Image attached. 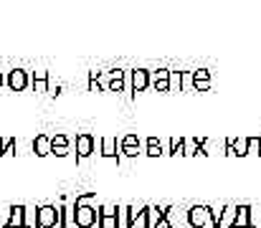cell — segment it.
Here are the masks:
<instances>
[{"label":"cell","instance_id":"obj_7","mask_svg":"<svg viewBox=\"0 0 261 228\" xmlns=\"http://www.w3.org/2000/svg\"><path fill=\"white\" fill-rule=\"evenodd\" d=\"M33 147H36V155H51V137L48 135H38L36 137V142H33Z\"/></svg>","mask_w":261,"mask_h":228},{"label":"cell","instance_id":"obj_6","mask_svg":"<svg viewBox=\"0 0 261 228\" xmlns=\"http://www.w3.org/2000/svg\"><path fill=\"white\" fill-rule=\"evenodd\" d=\"M122 152H124L127 157H135V155L140 152V140H137V135H127V137L122 140Z\"/></svg>","mask_w":261,"mask_h":228},{"label":"cell","instance_id":"obj_14","mask_svg":"<svg viewBox=\"0 0 261 228\" xmlns=\"http://www.w3.org/2000/svg\"><path fill=\"white\" fill-rule=\"evenodd\" d=\"M41 221H43V223H54V211H51V208H46V211L41 213Z\"/></svg>","mask_w":261,"mask_h":228},{"label":"cell","instance_id":"obj_16","mask_svg":"<svg viewBox=\"0 0 261 228\" xmlns=\"http://www.w3.org/2000/svg\"><path fill=\"white\" fill-rule=\"evenodd\" d=\"M203 213H205L203 208H195V211H193V221H198V223H200V221H203Z\"/></svg>","mask_w":261,"mask_h":228},{"label":"cell","instance_id":"obj_17","mask_svg":"<svg viewBox=\"0 0 261 228\" xmlns=\"http://www.w3.org/2000/svg\"><path fill=\"white\" fill-rule=\"evenodd\" d=\"M0 86H3V74H0Z\"/></svg>","mask_w":261,"mask_h":228},{"label":"cell","instance_id":"obj_5","mask_svg":"<svg viewBox=\"0 0 261 228\" xmlns=\"http://www.w3.org/2000/svg\"><path fill=\"white\" fill-rule=\"evenodd\" d=\"M76 152H79L82 157L91 155V152H94V137L87 135V132H84V135H79V137H76Z\"/></svg>","mask_w":261,"mask_h":228},{"label":"cell","instance_id":"obj_10","mask_svg":"<svg viewBox=\"0 0 261 228\" xmlns=\"http://www.w3.org/2000/svg\"><path fill=\"white\" fill-rule=\"evenodd\" d=\"M101 155L104 157H114L117 155V140L114 137H104L101 140Z\"/></svg>","mask_w":261,"mask_h":228},{"label":"cell","instance_id":"obj_3","mask_svg":"<svg viewBox=\"0 0 261 228\" xmlns=\"http://www.w3.org/2000/svg\"><path fill=\"white\" fill-rule=\"evenodd\" d=\"M168 76H170V69L150 71V86H152L155 91H168Z\"/></svg>","mask_w":261,"mask_h":228},{"label":"cell","instance_id":"obj_1","mask_svg":"<svg viewBox=\"0 0 261 228\" xmlns=\"http://www.w3.org/2000/svg\"><path fill=\"white\" fill-rule=\"evenodd\" d=\"M13 91H23L25 86H28V81H31V76H28V71L25 69H13V71H8V76L3 79Z\"/></svg>","mask_w":261,"mask_h":228},{"label":"cell","instance_id":"obj_4","mask_svg":"<svg viewBox=\"0 0 261 228\" xmlns=\"http://www.w3.org/2000/svg\"><path fill=\"white\" fill-rule=\"evenodd\" d=\"M31 81H33V91H38V94L48 91V71L46 69H36L31 74Z\"/></svg>","mask_w":261,"mask_h":228},{"label":"cell","instance_id":"obj_15","mask_svg":"<svg viewBox=\"0 0 261 228\" xmlns=\"http://www.w3.org/2000/svg\"><path fill=\"white\" fill-rule=\"evenodd\" d=\"M246 142H249V152H254V150H256V147L261 145L259 137H246Z\"/></svg>","mask_w":261,"mask_h":228},{"label":"cell","instance_id":"obj_13","mask_svg":"<svg viewBox=\"0 0 261 228\" xmlns=\"http://www.w3.org/2000/svg\"><path fill=\"white\" fill-rule=\"evenodd\" d=\"M170 147H173V155H182V152H185V140L173 137V140H170Z\"/></svg>","mask_w":261,"mask_h":228},{"label":"cell","instance_id":"obj_11","mask_svg":"<svg viewBox=\"0 0 261 228\" xmlns=\"http://www.w3.org/2000/svg\"><path fill=\"white\" fill-rule=\"evenodd\" d=\"M182 89V74L180 71H170L168 76V91H180Z\"/></svg>","mask_w":261,"mask_h":228},{"label":"cell","instance_id":"obj_8","mask_svg":"<svg viewBox=\"0 0 261 228\" xmlns=\"http://www.w3.org/2000/svg\"><path fill=\"white\" fill-rule=\"evenodd\" d=\"M51 152H56V155H66V152H69V140H66L64 135L51 137Z\"/></svg>","mask_w":261,"mask_h":228},{"label":"cell","instance_id":"obj_2","mask_svg":"<svg viewBox=\"0 0 261 228\" xmlns=\"http://www.w3.org/2000/svg\"><path fill=\"white\" fill-rule=\"evenodd\" d=\"M129 81H132V91H145L150 86V71L147 69H132Z\"/></svg>","mask_w":261,"mask_h":228},{"label":"cell","instance_id":"obj_12","mask_svg":"<svg viewBox=\"0 0 261 228\" xmlns=\"http://www.w3.org/2000/svg\"><path fill=\"white\" fill-rule=\"evenodd\" d=\"M147 155H150V157L163 155V145H160V140H158V137H147Z\"/></svg>","mask_w":261,"mask_h":228},{"label":"cell","instance_id":"obj_9","mask_svg":"<svg viewBox=\"0 0 261 228\" xmlns=\"http://www.w3.org/2000/svg\"><path fill=\"white\" fill-rule=\"evenodd\" d=\"M190 84H211V71H208V69H195V71H190Z\"/></svg>","mask_w":261,"mask_h":228}]
</instances>
